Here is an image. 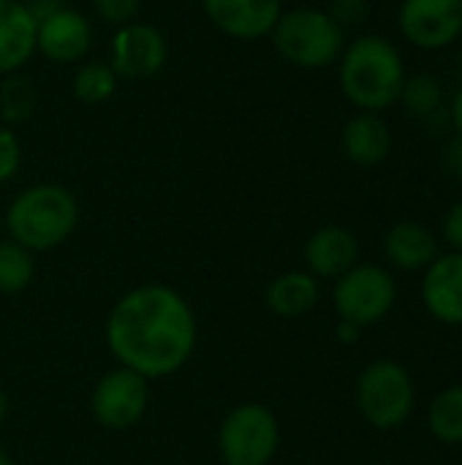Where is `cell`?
Masks as SVG:
<instances>
[{
  "label": "cell",
  "mask_w": 462,
  "mask_h": 465,
  "mask_svg": "<svg viewBox=\"0 0 462 465\" xmlns=\"http://www.w3.org/2000/svg\"><path fill=\"white\" fill-rule=\"evenodd\" d=\"M199 338L196 316L185 297L163 283L131 289L112 308L106 346L112 357L150 379H166L185 368Z\"/></svg>",
  "instance_id": "cell-1"
},
{
  "label": "cell",
  "mask_w": 462,
  "mask_h": 465,
  "mask_svg": "<svg viewBox=\"0 0 462 465\" xmlns=\"http://www.w3.org/2000/svg\"><path fill=\"white\" fill-rule=\"evenodd\" d=\"M403 54L384 35L368 33L346 44L338 60V82L357 112H387L398 104L406 82Z\"/></svg>",
  "instance_id": "cell-2"
},
{
  "label": "cell",
  "mask_w": 462,
  "mask_h": 465,
  "mask_svg": "<svg viewBox=\"0 0 462 465\" xmlns=\"http://www.w3.org/2000/svg\"><path fill=\"white\" fill-rule=\"evenodd\" d=\"M79 221L74 193L57 183H38L16 193L5 210L8 240L30 253H44L63 245Z\"/></svg>",
  "instance_id": "cell-3"
},
{
  "label": "cell",
  "mask_w": 462,
  "mask_h": 465,
  "mask_svg": "<svg viewBox=\"0 0 462 465\" xmlns=\"http://www.w3.org/2000/svg\"><path fill=\"white\" fill-rule=\"evenodd\" d=\"M275 52L294 68L321 71L340 60L346 49V30L332 19L329 11L300 5L280 14L272 33Z\"/></svg>",
  "instance_id": "cell-4"
},
{
  "label": "cell",
  "mask_w": 462,
  "mask_h": 465,
  "mask_svg": "<svg viewBox=\"0 0 462 465\" xmlns=\"http://www.w3.org/2000/svg\"><path fill=\"white\" fill-rule=\"evenodd\" d=\"M414 403V379L395 360H376L357 379V409L378 430H395L406 425Z\"/></svg>",
  "instance_id": "cell-5"
},
{
  "label": "cell",
  "mask_w": 462,
  "mask_h": 465,
  "mask_svg": "<svg viewBox=\"0 0 462 465\" xmlns=\"http://www.w3.org/2000/svg\"><path fill=\"white\" fill-rule=\"evenodd\" d=\"M280 425L261 403H242L229 411L218 433L223 465H270L278 455Z\"/></svg>",
  "instance_id": "cell-6"
},
{
  "label": "cell",
  "mask_w": 462,
  "mask_h": 465,
  "mask_svg": "<svg viewBox=\"0 0 462 465\" xmlns=\"http://www.w3.org/2000/svg\"><path fill=\"white\" fill-rule=\"evenodd\" d=\"M398 300V283L389 270L378 264H354L346 275L338 278L332 302L340 322L357 327L378 324L389 316Z\"/></svg>",
  "instance_id": "cell-7"
},
{
  "label": "cell",
  "mask_w": 462,
  "mask_h": 465,
  "mask_svg": "<svg viewBox=\"0 0 462 465\" xmlns=\"http://www.w3.org/2000/svg\"><path fill=\"white\" fill-rule=\"evenodd\" d=\"M147 403H150L147 379L123 368V365L117 371L103 373L93 390V398H90L93 417L106 430L133 428L144 417Z\"/></svg>",
  "instance_id": "cell-8"
},
{
  "label": "cell",
  "mask_w": 462,
  "mask_h": 465,
  "mask_svg": "<svg viewBox=\"0 0 462 465\" xmlns=\"http://www.w3.org/2000/svg\"><path fill=\"white\" fill-rule=\"evenodd\" d=\"M169 60L166 35L150 22H128L114 27L109 41V65L117 79H150L163 71Z\"/></svg>",
  "instance_id": "cell-9"
},
{
  "label": "cell",
  "mask_w": 462,
  "mask_h": 465,
  "mask_svg": "<svg viewBox=\"0 0 462 465\" xmlns=\"http://www.w3.org/2000/svg\"><path fill=\"white\" fill-rule=\"evenodd\" d=\"M398 27L417 49H447L462 35V0H403Z\"/></svg>",
  "instance_id": "cell-10"
},
{
  "label": "cell",
  "mask_w": 462,
  "mask_h": 465,
  "mask_svg": "<svg viewBox=\"0 0 462 465\" xmlns=\"http://www.w3.org/2000/svg\"><path fill=\"white\" fill-rule=\"evenodd\" d=\"M90 46L93 25L74 5H63L52 16L35 22V52L54 65L82 63Z\"/></svg>",
  "instance_id": "cell-11"
},
{
  "label": "cell",
  "mask_w": 462,
  "mask_h": 465,
  "mask_svg": "<svg viewBox=\"0 0 462 465\" xmlns=\"http://www.w3.org/2000/svg\"><path fill=\"white\" fill-rule=\"evenodd\" d=\"M204 16L237 41L267 38L283 14V0H202Z\"/></svg>",
  "instance_id": "cell-12"
},
{
  "label": "cell",
  "mask_w": 462,
  "mask_h": 465,
  "mask_svg": "<svg viewBox=\"0 0 462 465\" xmlns=\"http://www.w3.org/2000/svg\"><path fill=\"white\" fill-rule=\"evenodd\" d=\"M422 302L428 313L449 327H462V253H438L425 270Z\"/></svg>",
  "instance_id": "cell-13"
},
{
  "label": "cell",
  "mask_w": 462,
  "mask_h": 465,
  "mask_svg": "<svg viewBox=\"0 0 462 465\" xmlns=\"http://www.w3.org/2000/svg\"><path fill=\"white\" fill-rule=\"evenodd\" d=\"M305 264L313 278H340L359 264V242L346 226H321L305 245Z\"/></svg>",
  "instance_id": "cell-14"
},
{
  "label": "cell",
  "mask_w": 462,
  "mask_h": 465,
  "mask_svg": "<svg viewBox=\"0 0 462 465\" xmlns=\"http://www.w3.org/2000/svg\"><path fill=\"white\" fill-rule=\"evenodd\" d=\"M35 54V19L25 0H0V79L19 74Z\"/></svg>",
  "instance_id": "cell-15"
},
{
  "label": "cell",
  "mask_w": 462,
  "mask_h": 465,
  "mask_svg": "<svg viewBox=\"0 0 462 465\" xmlns=\"http://www.w3.org/2000/svg\"><path fill=\"white\" fill-rule=\"evenodd\" d=\"M346 158L357 166H378L392 150V131L378 112H357L340 134Z\"/></svg>",
  "instance_id": "cell-16"
},
{
  "label": "cell",
  "mask_w": 462,
  "mask_h": 465,
  "mask_svg": "<svg viewBox=\"0 0 462 465\" xmlns=\"http://www.w3.org/2000/svg\"><path fill=\"white\" fill-rule=\"evenodd\" d=\"M384 253L392 267L403 272L428 270L438 256L436 234L419 221H398L384 237Z\"/></svg>",
  "instance_id": "cell-17"
},
{
  "label": "cell",
  "mask_w": 462,
  "mask_h": 465,
  "mask_svg": "<svg viewBox=\"0 0 462 465\" xmlns=\"http://www.w3.org/2000/svg\"><path fill=\"white\" fill-rule=\"evenodd\" d=\"M319 278H313L310 272H283L278 275L267 292H264V300H267V308L280 316V319H302L308 316L316 302H319Z\"/></svg>",
  "instance_id": "cell-18"
},
{
  "label": "cell",
  "mask_w": 462,
  "mask_h": 465,
  "mask_svg": "<svg viewBox=\"0 0 462 465\" xmlns=\"http://www.w3.org/2000/svg\"><path fill=\"white\" fill-rule=\"evenodd\" d=\"M117 74L112 71V65L106 60H90V63H82L74 74V82H71V90H74V98L87 104V106H95V104H103L109 101L114 93H117Z\"/></svg>",
  "instance_id": "cell-19"
},
{
  "label": "cell",
  "mask_w": 462,
  "mask_h": 465,
  "mask_svg": "<svg viewBox=\"0 0 462 465\" xmlns=\"http://www.w3.org/2000/svg\"><path fill=\"white\" fill-rule=\"evenodd\" d=\"M428 425L444 444H462V384L438 392L430 403Z\"/></svg>",
  "instance_id": "cell-20"
},
{
  "label": "cell",
  "mask_w": 462,
  "mask_h": 465,
  "mask_svg": "<svg viewBox=\"0 0 462 465\" xmlns=\"http://www.w3.org/2000/svg\"><path fill=\"white\" fill-rule=\"evenodd\" d=\"M38 95L35 87L27 76L22 74H8L0 82V120L3 125L14 128L25 120H30V114L35 112Z\"/></svg>",
  "instance_id": "cell-21"
},
{
  "label": "cell",
  "mask_w": 462,
  "mask_h": 465,
  "mask_svg": "<svg viewBox=\"0 0 462 465\" xmlns=\"http://www.w3.org/2000/svg\"><path fill=\"white\" fill-rule=\"evenodd\" d=\"M414 117H433L444 106V84L433 74H411L403 82L400 98H398Z\"/></svg>",
  "instance_id": "cell-22"
},
{
  "label": "cell",
  "mask_w": 462,
  "mask_h": 465,
  "mask_svg": "<svg viewBox=\"0 0 462 465\" xmlns=\"http://www.w3.org/2000/svg\"><path fill=\"white\" fill-rule=\"evenodd\" d=\"M35 262L27 248L14 240H0V292L19 294L33 283Z\"/></svg>",
  "instance_id": "cell-23"
},
{
  "label": "cell",
  "mask_w": 462,
  "mask_h": 465,
  "mask_svg": "<svg viewBox=\"0 0 462 465\" xmlns=\"http://www.w3.org/2000/svg\"><path fill=\"white\" fill-rule=\"evenodd\" d=\"M90 3H93L95 16L112 27H123L133 22L142 8V0H90Z\"/></svg>",
  "instance_id": "cell-24"
},
{
  "label": "cell",
  "mask_w": 462,
  "mask_h": 465,
  "mask_svg": "<svg viewBox=\"0 0 462 465\" xmlns=\"http://www.w3.org/2000/svg\"><path fill=\"white\" fill-rule=\"evenodd\" d=\"M19 166H22V142L14 128L0 125V183L14 180Z\"/></svg>",
  "instance_id": "cell-25"
},
{
  "label": "cell",
  "mask_w": 462,
  "mask_h": 465,
  "mask_svg": "<svg viewBox=\"0 0 462 465\" xmlns=\"http://www.w3.org/2000/svg\"><path fill=\"white\" fill-rule=\"evenodd\" d=\"M327 11L346 30L349 25H359L370 14V0H332Z\"/></svg>",
  "instance_id": "cell-26"
},
{
  "label": "cell",
  "mask_w": 462,
  "mask_h": 465,
  "mask_svg": "<svg viewBox=\"0 0 462 465\" xmlns=\"http://www.w3.org/2000/svg\"><path fill=\"white\" fill-rule=\"evenodd\" d=\"M441 232H444V240L452 245V251L462 253V199L455 202L447 215H444V223H441Z\"/></svg>",
  "instance_id": "cell-27"
},
{
  "label": "cell",
  "mask_w": 462,
  "mask_h": 465,
  "mask_svg": "<svg viewBox=\"0 0 462 465\" xmlns=\"http://www.w3.org/2000/svg\"><path fill=\"white\" fill-rule=\"evenodd\" d=\"M444 169H447V174L462 180V136L444 147Z\"/></svg>",
  "instance_id": "cell-28"
},
{
  "label": "cell",
  "mask_w": 462,
  "mask_h": 465,
  "mask_svg": "<svg viewBox=\"0 0 462 465\" xmlns=\"http://www.w3.org/2000/svg\"><path fill=\"white\" fill-rule=\"evenodd\" d=\"M25 5H27L30 16H33L35 22H41V19L52 16L57 8H63L65 3H63V0H25Z\"/></svg>",
  "instance_id": "cell-29"
},
{
  "label": "cell",
  "mask_w": 462,
  "mask_h": 465,
  "mask_svg": "<svg viewBox=\"0 0 462 465\" xmlns=\"http://www.w3.org/2000/svg\"><path fill=\"white\" fill-rule=\"evenodd\" d=\"M359 332H362V327H357V324H351V322H340V324H338V338H340V343H357V341H359Z\"/></svg>",
  "instance_id": "cell-30"
},
{
  "label": "cell",
  "mask_w": 462,
  "mask_h": 465,
  "mask_svg": "<svg viewBox=\"0 0 462 465\" xmlns=\"http://www.w3.org/2000/svg\"><path fill=\"white\" fill-rule=\"evenodd\" d=\"M452 123L457 128V136H462V84L457 87L455 98H452Z\"/></svg>",
  "instance_id": "cell-31"
},
{
  "label": "cell",
  "mask_w": 462,
  "mask_h": 465,
  "mask_svg": "<svg viewBox=\"0 0 462 465\" xmlns=\"http://www.w3.org/2000/svg\"><path fill=\"white\" fill-rule=\"evenodd\" d=\"M5 414H8V398H5V392L0 390V422L5 420Z\"/></svg>",
  "instance_id": "cell-32"
},
{
  "label": "cell",
  "mask_w": 462,
  "mask_h": 465,
  "mask_svg": "<svg viewBox=\"0 0 462 465\" xmlns=\"http://www.w3.org/2000/svg\"><path fill=\"white\" fill-rule=\"evenodd\" d=\"M0 465H14L11 463V458H8V452H5L3 447H0Z\"/></svg>",
  "instance_id": "cell-33"
}]
</instances>
